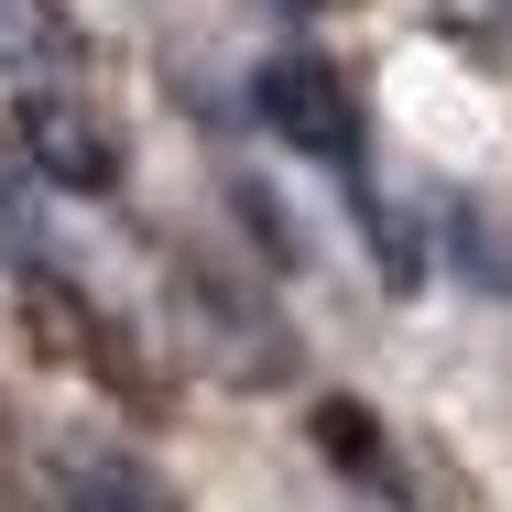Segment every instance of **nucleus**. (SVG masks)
Wrapping results in <instances>:
<instances>
[{
    "mask_svg": "<svg viewBox=\"0 0 512 512\" xmlns=\"http://www.w3.org/2000/svg\"><path fill=\"white\" fill-rule=\"evenodd\" d=\"M251 109H262L273 142H295L306 164H327V175L360 186V99H349V77H338L327 55H273V66L251 77Z\"/></svg>",
    "mask_w": 512,
    "mask_h": 512,
    "instance_id": "obj_1",
    "label": "nucleus"
},
{
    "mask_svg": "<svg viewBox=\"0 0 512 512\" xmlns=\"http://www.w3.org/2000/svg\"><path fill=\"white\" fill-rule=\"evenodd\" d=\"M11 153H22V175H44V186H66V197H109V186H120V142H109L77 99H55V88H22Z\"/></svg>",
    "mask_w": 512,
    "mask_h": 512,
    "instance_id": "obj_2",
    "label": "nucleus"
},
{
    "mask_svg": "<svg viewBox=\"0 0 512 512\" xmlns=\"http://www.w3.org/2000/svg\"><path fill=\"white\" fill-rule=\"evenodd\" d=\"M88 55V33L55 0H0V77H66Z\"/></svg>",
    "mask_w": 512,
    "mask_h": 512,
    "instance_id": "obj_3",
    "label": "nucleus"
},
{
    "mask_svg": "<svg viewBox=\"0 0 512 512\" xmlns=\"http://www.w3.org/2000/svg\"><path fill=\"white\" fill-rule=\"evenodd\" d=\"M0 251H11L22 273H44V251H55L44 207H33V186H22V153H0Z\"/></svg>",
    "mask_w": 512,
    "mask_h": 512,
    "instance_id": "obj_4",
    "label": "nucleus"
},
{
    "mask_svg": "<svg viewBox=\"0 0 512 512\" xmlns=\"http://www.w3.org/2000/svg\"><path fill=\"white\" fill-rule=\"evenodd\" d=\"M316 447H327L338 469H360V480H382V447H371V414H360V404H327V414H316Z\"/></svg>",
    "mask_w": 512,
    "mask_h": 512,
    "instance_id": "obj_5",
    "label": "nucleus"
},
{
    "mask_svg": "<svg viewBox=\"0 0 512 512\" xmlns=\"http://www.w3.org/2000/svg\"><path fill=\"white\" fill-rule=\"evenodd\" d=\"M295 11H327V0H295Z\"/></svg>",
    "mask_w": 512,
    "mask_h": 512,
    "instance_id": "obj_6",
    "label": "nucleus"
},
{
    "mask_svg": "<svg viewBox=\"0 0 512 512\" xmlns=\"http://www.w3.org/2000/svg\"><path fill=\"white\" fill-rule=\"evenodd\" d=\"M502 11H512V0H502Z\"/></svg>",
    "mask_w": 512,
    "mask_h": 512,
    "instance_id": "obj_7",
    "label": "nucleus"
}]
</instances>
